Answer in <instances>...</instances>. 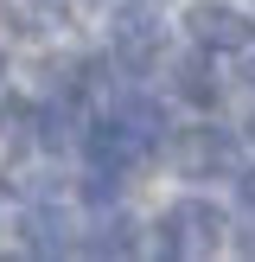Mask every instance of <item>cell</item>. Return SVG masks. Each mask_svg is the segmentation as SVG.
I'll list each match as a JSON object with an SVG mask.
<instances>
[{"label":"cell","mask_w":255,"mask_h":262,"mask_svg":"<svg viewBox=\"0 0 255 262\" xmlns=\"http://www.w3.org/2000/svg\"><path fill=\"white\" fill-rule=\"evenodd\" d=\"M0 77H7V51H0Z\"/></svg>","instance_id":"cell-13"},{"label":"cell","mask_w":255,"mask_h":262,"mask_svg":"<svg viewBox=\"0 0 255 262\" xmlns=\"http://www.w3.org/2000/svg\"><path fill=\"white\" fill-rule=\"evenodd\" d=\"M223 230L230 224L211 199H178L160 217V250L166 256H204V250H223Z\"/></svg>","instance_id":"cell-1"},{"label":"cell","mask_w":255,"mask_h":262,"mask_svg":"<svg viewBox=\"0 0 255 262\" xmlns=\"http://www.w3.org/2000/svg\"><path fill=\"white\" fill-rule=\"evenodd\" d=\"M115 122L134 135V147L147 154V160L166 147V109L153 96H140V90H121V96H115Z\"/></svg>","instance_id":"cell-5"},{"label":"cell","mask_w":255,"mask_h":262,"mask_svg":"<svg viewBox=\"0 0 255 262\" xmlns=\"http://www.w3.org/2000/svg\"><path fill=\"white\" fill-rule=\"evenodd\" d=\"M153 58H160V13L147 0H121L115 7V64H121V77H140Z\"/></svg>","instance_id":"cell-2"},{"label":"cell","mask_w":255,"mask_h":262,"mask_svg":"<svg viewBox=\"0 0 255 262\" xmlns=\"http://www.w3.org/2000/svg\"><path fill=\"white\" fill-rule=\"evenodd\" d=\"M185 32L198 38L204 51H249V38H255V26L242 19L236 7H223V0H198V7L185 13Z\"/></svg>","instance_id":"cell-4"},{"label":"cell","mask_w":255,"mask_h":262,"mask_svg":"<svg viewBox=\"0 0 255 262\" xmlns=\"http://www.w3.org/2000/svg\"><path fill=\"white\" fill-rule=\"evenodd\" d=\"M236 199H242V211H249V217H255V166H249V173H242V179H236Z\"/></svg>","instance_id":"cell-10"},{"label":"cell","mask_w":255,"mask_h":262,"mask_svg":"<svg viewBox=\"0 0 255 262\" xmlns=\"http://www.w3.org/2000/svg\"><path fill=\"white\" fill-rule=\"evenodd\" d=\"M70 141H83V109H76V96L64 90L58 102L38 109V147H45V154H64Z\"/></svg>","instance_id":"cell-7"},{"label":"cell","mask_w":255,"mask_h":262,"mask_svg":"<svg viewBox=\"0 0 255 262\" xmlns=\"http://www.w3.org/2000/svg\"><path fill=\"white\" fill-rule=\"evenodd\" d=\"M242 77H249V83H255V38H249V64H242Z\"/></svg>","instance_id":"cell-11"},{"label":"cell","mask_w":255,"mask_h":262,"mask_svg":"<svg viewBox=\"0 0 255 262\" xmlns=\"http://www.w3.org/2000/svg\"><path fill=\"white\" fill-rule=\"evenodd\" d=\"M19 230H26V250H32V256H64V250H70V217H64L58 211V205H51V199H38V205H26V211H19Z\"/></svg>","instance_id":"cell-6"},{"label":"cell","mask_w":255,"mask_h":262,"mask_svg":"<svg viewBox=\"0 0 255 262\" xmlns=\"http://www.w3.org/2000/svg\"><path fill=\"white\" fill-rule=\"evenodd\" d=\"M172 90L191 102V109H217V96H223V83L211 77L204 58H185V64H178V71H172Z\"/></svg>","instance_id":"cell-8"},{"label":"cell","mask_w":255,"mask_h":262,"mask_svg":"<svg viewBox=\"0 0 255 262\" xmlns=\"http://www.w3.org/2000/svg\"><path fill=\"white\" fill-rule=\"evenodd\" d=\"M76 250H89V256H128L134 250V217H102L89 237H76Z\"/></svg>","instance_id":"cell-9"},{"label":"cell","mask_w":255,"mask_h":262,"mask_svg":"<svg viewBox=\"0 0 255 262\" xmlns=\"http://www.w3.org/2000/svg\"><path fill=\"white\" fill-rule=\"evenodd\" d=\"M230 154H236V141H230L223 128H211V122H204V128H178V135H172V166H178L185 179H211V173H223Z\"/></svg>","instance_id":"cell-3"},{"label":"cell","mask_w":255,"mask_h":262,"mask_svg":"<svg viewBox=\"0 0 255 262\" xmlns=\"http://www.w3.org/2000/svg\"><path fill=\"white\" fill-rule=\"evenodd\" d=\"M0 211H7V186H0Z\"/></svg>","instance_id":"cell-12"}]
</instances>
